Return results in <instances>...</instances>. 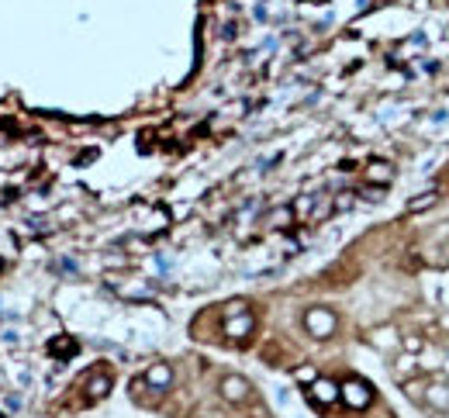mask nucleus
Wrapping results in <instances>:
<instances>
[{
  "label": "nucleus",
  "mask_w": 449,
  "mask_h": 418,
  "mask_svg": "<svg viewBox=\"0 0 449 418\" xmlns=\"http://www.w3.org/2000/svg\"><path fill=\"white\" fill-rule=\"evenodd\" d=\"M304 325H308V332H311L315 339H328V335L335 332V315H332L328 308H311V311L304 315Z\"/></svg>",
  "instance_id": "nucleus-1"
},
{
  "label": "nucleus",
  "mask_w": 449,
  "mask_h": 418,
  "mask_svg": "<svg viewBox=\"0 0 449 418\" xmlns=\"http://www.w3.org/2000/svg\"><path fill=\"white\" fill-rule=\"evenodd\" d=\"M339 397H342L349 408H366V404L373 401V390H370L363 380H346V384L339 387Z\"/></svg>",
  "instance_id": "nucleus-2"
},
{
  "label": "nucleus",
  "mask_w": 449,
  "mask_h": 418,
  "mask_svg": "<svg viewBox=\"0 0 449 418\" xmlns=\"http://www.w3.org/2000/svg\"><path fill=\"white\" fill-rule=\"evenodd\" d=\"M229 315H236V318H229V325H224V332H229L232 339H246L249 332H253V325H256V318L242 308V304H236Z\"/></svg>",
  "instance_id": "nucleus-3"
},
{
  "label": "nucleus",
  "mask_w": 449,
  "mask_h": 418,
  "mask_svg": "<svg viewBox=\"0 0 449 418\" xmlns=\"http://www.w3.org/2000/svg\"><path fill=\"white\" fill-rule=\"evenodd\" d=\"M221 394H224V401L242 404V401L249 397V384H246L242 377H224V380H221Z\"/></svg>",
  "instance_id": "nucleus-4"
},
{
  "label": "nucleus",
  "mask_w": 449,
  "mask_h": 418,
  "mask_svg": "<svg viewBox=\"0 0 449 418\" xmlns=\"http://www.w3.org/2000/svg\"><path fill=\"white\" fill-rule=\"evenodd\" d=\"M169 380H173V370H169L166 363H156V366H149V373H145V384H149L152 390H166Z\"/></svg>",
  "instance_id": "nucleus-5"
},
{
  "label": "nucleus",
  "mask_w": 449,
  "mask_h": 418,
  "mask_svg": "<svg viewBox=\"0 0 449 418\" xmlns=\"http://www.w3.org/2000/svg\"><path fill=\"white\" fill-rule=\"evenodd\" d=\"M311 397H315L318 404H332V401L339 397V387H335L332 380H315V384H311Z\"/></svg>",
  "instance_id": "nucleus-6"
},
{
  "label": "nucleus",
  "mask_w": 449,
  "mask_h": 418,
  "mask_svg": "<svg viewBox=\"0 0 449 418\" xmlns=\"http://www.w3.org/2000/svg\"><path fill=\"white\" fill-rule=\"evenodd\" d=\"M76 349H80V346H76V339H70V335H59V339L49 342V353H52V356H76Z\"/></svg>",
  "instance_id": "nucleus-7"
},
{
  "label": "nucleus",
  "mask_w": 449,
  "mask_h": 418,
  "mask_svg": "<svg viewBox=\"0 0 449 418\" xmlns=\"http://www.w3.org/2000/svg\"><path fill=\"white\" fill-rule=\"evenodd\" d=\"M107 390H111V377H107V373H97V377H90V390H87V394H90V401H101Z\"/></svg>",
  "instance_id": "nucleus-8"
},
{
  "label": "nucleus",
  "mask_w": 449,
  "mask_h": 418,
  "mask_svg": "<svg viewBox=\"0 0 449 418\" xmlns=\"http://www.w3.org/2000/svg\"><path fill=\"white\" fill-rule=\"evenodd\" d=\"M428 401H432L439 411H446V408H449V387H442V384L432 387V390H428Z\"/></svg>",
  "instance_id": "nucleus-9"
},
{
  "label": "nucleus",
  "mask_w": 449,
  "mask_h": 418,
  "mask_svg": "<svg viewBox=\"0 0 449 418\" xmlns=\"http://www.w3.org/2000/svg\"><path fill=\"white\" fill-rule=\"evenodd\" d=\"M291 215H294V211H291V207H277V211L270 215V225H277V229H284V225L291 222Z\"/></svg>",
  "instance_id": "nucleus-10"
},
{
  "label": "nucleus",
  "mask_w": 449,
  "mask_h": 418,
  "mask_svg": "<svg viewBox=\"0 0 449 418\" xmlns=\"http://www.w3.org/2000/svg\"><path fill=\"white\" fill-rule=\"evenodd\" d=\"M428 204H435V194H425V197L411 200V204H408V211H421V207H428Z\"/></svg>",
  "instance_id": "nucleus-11"
},
{
  "label": "nucleus",
  "mask_w": 449,
  "mask_h": 418,
  "mask_svg": "<svg viewBox=\"0 0 449 418\" xmlns=\"http://www.w3.org/2000/svg\"><path fill=\"white\" fill-rule=\"evenodd\" d=\"M377 166H380V169H370V176H373V180H390V169H387L384 163H377Z\"/></svg>",
  "instance_id": "nucleus-12"
},
{
  "label": "nucleus",
  "mask_w": 449,
  "mask_h": 418,
  "mask_svg": "<svg viewBox=\"0 0 449 418\" xmlns=\"http://www.w3.org/2000/svg\"><path fill=\"white\" fill-rule=\"evenodd\" d=\"M0 270H4V260H0Z\"/></svg>",
  "instance_id": "nucleus-13"
}]
</instances>
